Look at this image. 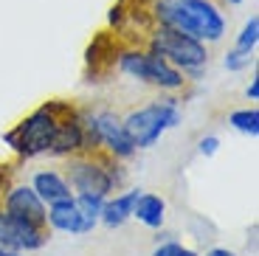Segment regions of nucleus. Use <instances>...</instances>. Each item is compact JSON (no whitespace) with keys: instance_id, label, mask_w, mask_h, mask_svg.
Segmentation results:
<instances>
[{"instance_id":"1","label":"nucleus","mask_w":259,"mask_h":256,"mask_svg":"<svg viewBox=\"0 0 259 256\" xmlns=\"http://www.w3.org/2000/svg\"><path fill=\"white\" fill-rule=\"evenodd\" d=\"M149 12L155 26L175 28L200 42L214 45L226 37V17L211 0H152Z\"/></svg>"},{"instance_id":"2","label":"nucleus","mask_w":259,"mask_h":256,"mask_svg":"<svg viewBox=\"0 0 259 256\" xmlns=\"http://www.w3.org/2000/svg\"><path fill=\"white\" fill-rule=\"evenodd\" d=\"M73 113H76V107L71 102L51 99V102L39 104L37 110H31L26 118H20L9 133H3V144L20 160L42 158V155H48V147L54 141V133H57L59 121Z\"/></svg>"},{"instance_id":"3","label":"nucleus","mask_w":259,"mask_h":256,"mask_svg":"<svg viewBox=\"0 0 259 256\" xmlns=\"http://www.w3.org/2000/svg\"><path fill=\"white\" fill-rule=\"evenodd\" d=\"M65 180L71 186L73 194H93V197L107 200L116 189L127 183L121 160L110 158L107 152H79L65 158Z\"/></svg>"},{"instance_id":"4","label":"nucleus","mask_w":259,"mask_h":256,"mask_svg":"<svg viewBox=\"0 0 259 256\" xmlns=\"http://www.w3.org/2000/svg\"><path fill=\"white\" fill-rule=\"evenodd\" d=\"M181 121H183V110H181V99L175 96L155 99L144 107L130 110L121 118L124 133H127V138L133 141L136 149H152L161 141L163 133L181 127Z\"/></svg>"},{"instance_id":"5","label":"nucleus","mask_w":259,"mask_h":256,"mask_svg":"<svg viewBox=\"0 0 259 256\" xmlns=\"http://www.w3.org/2000/svg\"><path fill=\"white\" fill-rule=\"evenodd\" d=\"M147 48L158 57H163L169 65H175L178 71H183L186 79H197L203 76V71L208 68V48L206 42L181 34L175 28L166 26H155L147 37Z\"/></svg>"},{"instance_id":"6","label":"nucleus","mask_w":259,"mask_h":256,"mask_svg":"<svg viewBox=\"0 0 259 256\" xmlns=\"http://www.w3.org/2000/svg\"><path fill=\"white\" fill-rule=\"evenodd\" d=\"M116 65L121 73L144 84H152L158 90H166V93H178L189 82L183 71H178L175 65H169L166 59L152 54L149 48H124V51H118Z\"/></svg>"},{"instance_id":"7","label":"nucleus","mask_w":259,"mask_h":256,"mask_svg":"<svg viewBox=\"0 0 259 256\" xmlns=\"http://www.w3.org/2000/svg\"><path fill=\"white\" fill-rule=\"evenodd\" d=\"M84 124V141H88V152H107L116 160H130L138 152L133 141L124 133L121 115L113 110H99V113H79Z\"/></svg>"},{"instance_id":"8","label":"nucleus","mask_w":259,"mask_h":256,"mask_svg":"<svg viewBox=\"0 0 259 256\" xmlns=\"http://www.w3.org/2000/svg\"><path fill=\"white\" fill-rule=\"evenodd\" d=\"M48 228H37L31 223L12 217L0 208V248L3 250H23V253H34L48 245Z\"/></svg>"},{"instance_id":"9","label":"nucleus","mask_w":259,"mask_h":256,"mask_svg":"<svg viewBox=\"0 0 259 256\" xmlns=\"http://www.w3.org/2000/svg\"><path fill=\"white\" fill-rule=\"evenodd\" d=\"M0 208L12 217L23 220V223H31L37 228H48V220H46V211L48 205L39 200V194L34 192L28 183H12L9 192L3 194L0 200Z\"/></svg>"},{"instance_id":"10","label":"nucleus","mask_w":259,"mask_h":256,"mask_svg":"<svg viewBox=\"0 0 259 256\" xmlns=\"http://www.w3.org/2000/svg\"><path fill=\"white\" fill-rule=\"evenodd\" d=\"M46 220H48V228L59 231V234H71V237H84L96 228V220H91L88 214H82L76 197H65V200H57V203L48 205L46 211Z\"/></svg>"},{"instance_id":"11","label":"nucleus","mask_w":259,"mask_h":256,"mask_svg":"<svg viewBox=\"0 0 259 256\" xmlns=\"http://www.w3.org/2000/svg\"><path fill=\"white\" fill-rule=\"evenodd\" d=\"M79 152H88V141H84V124H82V115L79 110L68 118H62L54 133V141L48 147V155L51 158H71V155Z\"/></svg>"},{"instance_id":"12","label":"nucleus","mask_w":259,"mask_h":256,"mask_svg":"<svg viewBox=\"0 0 259 256\" xmlns=\"http://www.w3.org/2000/svg\"><path fill=\"white\" fill-rule=\"evenodd\" d=\"M141 189H124V192H113L110 197L104 200L102 214H99V223L107 225V228H121L127 220H133V205H136Z\"/></svg>"},{"instance_id":"13","label":"nucleus","mask_w":259,"mask_h":256,"mask_svg":"<svg viewBox=\"0 0 259 256\" xmlns=\"http://www.w3.org/2000/svg\"><path fill=\"white\" fill-rule=\"evenodd\" d=\"M34 189V192L39 194V200L46 205L57 203V200H65L71 197V186H68V180H65V175L59 172V169H37V172L31 175V183H28Z\"/></svg>"},{"instance_id":"14","label":"nucleus","mask_w":259,"mask_h":256,"mask_svg":"<svg viewBox=\"0 0 259 256\" xmlns=\"http://www.w3.org/2000/svg\"><path fill=\"white\" fill-rule=\"evenodd\" d=\"M133 220H138L141 225L152 231H161L163 223H166V200L161 194H152V192H141L133 205Z\"/></svg>"},{"instance_id":"15","label":"nucleus","mask_w":259,"mask_h":256,"mask_svg":"<svg viewBox=\"0 0 259 256\" xmlns=\"http://www.w3.org/2000/svg\"><path fill=\"white\" fill-rule=\"evenodd\" d=\"M118 42L113 34H96L93 37V42L88 45V54H84V62H88V68H93V73L99 71H107L110 65H116V57H118Z\"/></svg>"},{"instance_id":"16","label":"nucleus","mask_w":259,"mask_h":256,"mask_svg":"<svg viewBox=\"0 0 259 256\" xmlns=\"http://www.w3.org/2000/svg\"><path fill=\"white\" fill-rule=\"evenodd\" d=\"M228 127L237 130V133H242V135L256 138V135H259V110L256 107L234 110V113L228 115Z\"/></svg>"},{"instance_id":"17","label":"nucleus","mask_w":259,"mask_h":256,"mask_svg":"<svg viewBox=\"0 0 259 256\" xmlns=\"http://www.w3.org/2000/svg\"><path fill=\"white\" fill-rule=\"evenodd\" d=\"M149 256H200V253H197L194 248H186V245L178 242V239L166 237V239H158Z\"/></svg>"},{"instance_id":"18","label":"nucleus","mask_w":259,"mask_h":256,"mask_svg":"<svg viewBox=\"0 0 259 256\" xmlns=\"http://www.w3.org/2000/svg\"><path fill=\"white\" fill-rule=\"evenodd\" d=\"M256 39H259V17H251L245 26H242L234 48H237V51H256Z\"/></svg>"},{"instance_id":"19","label":"nucleus","mask_w":259,"mask_h":256,"mask_svg":"<svg viewBox=\"0 0 259 256\" xmlns=\"http://www.w3.org/2000/svg\"><path fill=\"white\" fill-rule=\"evenodd\" d=\"M251 62H253V51H237V48H231L223 59L226 71H245Z\"/></svg>"},{"instance_id":"20","label":"nucleus","mask_w":259,"mask_h":256,"mask_svg":"<svg viewBox=\"0 0 259 256\" xmlns=\"http://www.w3.org/2000/svg\"><path fill=\"white\" fill-rule=\"evenodd\" d=\"M217 149H220V138H217V135H206V138H200V144H197V152H200L203 158H214Z\"/></svg>"},{"instance_id":"21","label":"nucleus","mask_w":259,"mask_h":256,"mask_svg":"<svg viewBox=\"0 0 259 256\" xmlns=\"http://www.w3.org/2000/svg\"><path fill=\"white\" fill-rule=\"evenodd\" d=\"M12 178H14V163H0V200L9 192V186L14 183Z\"/></svg>"},{"instance_id":"22","label":"nucleus","mask_w":259,"mask_h":256,"mask_svg":"<svg viewBox=\"0 0 259 256\" xmlns=\"http://www.w3.org/2000/svg\"><path fill=\"white\" fill-rule=\"evenodd\" d=\"M245 96L251 99V102H256V99H259V73L256 71H253V76H251V84L245 88Z\"/></svg>"},{"instance_id":"23","label":"nucleus","mask_w":259,"mask_h":256,"mask_svg":"<svg viewBox=\"0 0 259 256\" xmlns=\"http://www.w3.org/2000/svg\"><path fill=\"white\" fill-rule=\"evenodd\" d=\"M203 256H237L234 250H228V248H211V250H206Z\"/></svg>"},{"instance_id":"24","label":"nucleus","mask_w":259,"mask_h":256,"mask_svg":"<svg viewBox=\"0 0 259 256\" xmlns=\"http://www.w3.org/2000/svg\"><path fill=\"white\" fill-rule=\"evenodd\" d=\"M0 256H28V253H23V250H3V248H0Z\"/></svg>"},{"instance_id":"25","label":"nucleus","mask_w":259,"mask_h":256,"mask_svg":"<svg viewBox=\"0 0 259 256\" xmlns=\"http://www.w3.org/2000/svg\"><path fill=\"white\" fill-rule=\"evenodd\" d=\"M223 3H228V6H240V3H245V0H223Z\"/></svg>"}]
</instances>
